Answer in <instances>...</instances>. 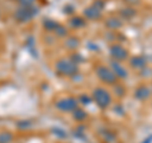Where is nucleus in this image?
Returning <instances> with one entry per match:
<instances>
[{
    "instance_id": "39448f33",
    "label": "nucleus",
    "mask_w": 152,
    "mask_h": 143,
    "mask_svg": "<svg viewBox=\"0 0 152 143\" xmlns=\"http://www.w3.org/2000/svg\"><path fill=\"white\" fill-rule=\"evenodd\" d=\"M32 17H33V14L28 10V8L19 9V10L15 13V18L18 19L19 22H28Z\"/></svg>"
},
{
    "instance_id": "423d86ee",
    "label": "nucleus",
    "mask_w": 152,
    "mask_h": 143,
    "mask_svg": "<svg viewBox=\"0 0 152 143\" xmlns=\"http://www.w3.org/2000/svg\"><path fill=\"white\" fill-rule=\"evenodd\" d=\"M110 52H112V56L115 57L117 60H124L127 57V51L121 46H113Z\"/></svg>"
},
{
    "instance_id": "6e6552de",
    "label": "nucleus",
    "mask_w": 152,
    "mask_h": 143,
    "mask_svg": "<svg viewBox=\"0 0 152 143\" xmlns=\"http://www.w3.org/2000/svg\"><path fill=\"white\" fill-rule=\"evenodd\" d=\"M113 67H114V70H115L117 71V75L118 76H121V77H126V76H127V72H126V70L124 69H123L122 67V66L119 65V63H115V62H113Z\"/></svg>"
},
{
    "instance_id": "f257e3e1",
    "label": "nucleus",
    "mask_w": 152,
    "mask_h": 143,
    "mask_svg": "<svg viewBox=\"0 0 152 143\" xmlns=\"http://www.w3.org/2000/svg\"><path fill=\"white\" fill-rule=\"evenodd\" d=\"M94 100L96 101V104L100 108H107L109 104H110L112 98H110V94H109L105 89L98 88L94 91Z\"/></svg>"
},
{
    "instance_id": "7ed1b4c3",
    "label": "nucleus",
    "mask_w": 152,
    "mask_h": 143,
    "mask_svg": "<svg viewBox=\"0 0 152 143\" xmlns=\"http://www.w3.org/2000/svg\"><path fill=\"white\" fill-rule=\"evenodd\" d=\"M96 74L103 81H105V82H108V84H113L114 81H115V79H117L115 74H114L112 70H109L108 67H105V66H98L96 67Z\"/></svg>"
},
{
    "instance_id": "9d476101",
    "label": "nucleus",
    "mask_w": 152,
    "mask_h": 143,
    "mask_svg": "<svg viewBox=\"0 0 152 143\" xmlns=\"http://www.w3.org/2000/svg\"><path fill=\"white\" fill-rule=\"evenodd\" d=\"M34 1H36V0H19V3H20L24 8H29L31 5L34 4Z\"/></svg>"
},
{
    "instance_id": "20e7f679",
    "label": "nucleus",
    "mask_w": 152,
    "mask_h": 143,
    "mask_svg": "<svg viewBox=\"0 0 152 143\" xmlns=\"http://www.w3.org/2000/svg\"><path fill=\"white\" fill-rule=\"evenodd\" d=\"M56 107L62 112H70V110H74V109L77 107V101L72 98H66L62 100H58Z\"/></svg>"
},
{
    "instance_id": "9b49d317",
    "label": "nucleus",
    "mask_w": 152,
    "mask_h": 143,
    "mask_svg": "<svg viewBox=\"0 0 152 143\" xmlns=\"http://www.w3.org/2000/svg\"><path fill=\"white\" fill-rule=\"evenodd\" d=\"M84 117H85V113H84V112H80V110L75 112V118H77V119H83Z\"/></svg>"
},
{
    "instance_id": "f03ea898",
    "label": "nucleus",
    "mask_w": 152,
    "mask_h": 143,
    "mask_svg": "<svg viewBox=\"0 0 152 143\" xmlns=\"http://www.w3.org/2000/svg\"><path fill=\"white\" fill-rule=\"evenodd\" d=\"M56 70L58 71L61 75H74L76 71H77V67L76 65L70 60H61L56 63Z\"/></svg>"
},
{
    "instance_id": "0eeeda50",
    "label": "nucleus",
    "mask_w": 152,
    "mask_h": 143,
    "mask_svg": "<svg viewBox=\"0 0 152 143\" xmlns=\"http://www.w3.org/2000/svg\"><path fill=\"white\" fill-rule=\"evenodd\" d=\"M85 15L88 18H91V19H95V18H99L100 17V9L96 8V4L93 7L88 8L86 10H85Z\"/></svg>"
},
{
    "instance_id": "1a4fd4ad",
    "label": "nucleus",
    "mask_w": 152,
    "mask_h": 143,
    "mask_svg": "<svg viewBox=\"0 0 152 143\" xmlns=\"http://www.w3.org/2000/svg\"><path fill=\"white\" fill-rule=\"evenodd\" d=\"M12 134H9V133H1L0 134V143H9L12 141Z\"/></svg>"
}]
</instances>
